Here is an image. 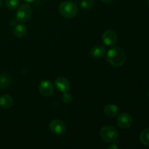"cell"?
Here are the masks:
<instances>
[{"instance_id": "cell-1", "label": "cell", "mask_w": 149, "mask_h": 149, "mask_svg": "<svg viewBox=\"0 0 149 149\" xmlns=\"http://www.w3.org/2000/svg\"><path fill=\"white\" fill-rule=\"evenodd\" d=\"M107 61L113 66L120 67L126 61V54L122 48L113 47L108 52Z\"/></svg>"}, {"instance_id": "cell-2", "label": "cell", "mask_w": 149, "mask_h": 149, "mask_svg": "<svg viewBox=\"0 0 149 149\" xmlns=\"http://www.w3.org/2000/svg\"><path fill=\"white\" fill-rule=\"evenodd\" d=\"M59 12L64 17L72 18L78 14L79 9L77 4L73 1H65L60 4Z\"/></svg>"}, {"instance_id": "cell-3", "label": "cell", "mask_w": 149, "mask_h": 149, "mask_svg": "<svg viewBox=\"0 0 149 149\" xmlns=\"http://www.w3.org/2000/svg\"><path fill=\"white\" fill-rule=\"evenodd\" d=\"M100 138L106 143H115L118 139L117 130L113 126L107 125L101 128L100 131Z\"/></svg>"}, {"instance_id": "cell-4", "label": "cell", "mask_w": 149, "mask_h": 149, "mask_svg": "<svg viewBox=\"0 0 149 149\" xmlns=\"http://www.w3.org/2000/svg\"><path fill=\"white\" fill-rule=\"evenodd\" d=\"M31 14V7L29 4H22L16 13V18L20 23H26L29 20Z\"/></svg>"}, {"instance_id": "cell-5", "label": "cell", "mask_w": 149, "mask_h": 149, "mask_svg": "<svg viewBox=\"0 0 149 149\" xmlns=\"http://www.w3.org/2000/svg\"><path fill=\"white\" fill-rule=\"evenodd\" d=\"M49 130L52 133L58 135H62L66 132V126L65 123L59 119H53L49 122Z\"/></svg>"}, {"instance_id": "cell-6", "label": "cell", "mask_w": 149, "mask_h": 149, "mask_svg": "<svg viewBox=\"0 0 149 149\" xmlns=\"http://www.w3.org/2000/svg\"><path fill=\"white\" fill-rule=\"evenodd\" d=\"M118 36L113 30H107L102 35V42L106 46L112 47L117 43Z\"/></svg>"}, {"instance_id": "cell-7", "label": "cell", "mask_w": 149, "mask_h": 149, "mask_svg": "<svg viewBox=\"0 0 149 149\" xmlns=\"http://www.w3.org/2000/svg\"><path fill=\"white\" fill-rule=\"evenodd\" d=\"M39 91L42 95L45 97L51 96L54 93V87L49 80H43L39 85Z\"/></svg>"}, {"instance_id": "cell-8", "label": "cell", "mask_w": 149, "mask_h": 149, "mask_svg": "<svg viewBox=\"0 0 149 149\" xmlns=\"http://www.w3.org/2000/svg\"><path fill=\"white\" fill-rule=\"evenodd\" d=\"M117 124L122 129H129L132 125V118L129 113H123L119 116L117 119Z\"/></svg>"}, {"instance_id": "cell-9", "label": "cell", "mask_w": 149, "mask_h": 149, "mask_svg": "<svg viewBox=\"0 0 149 149\" xmlns=\"http://www.w3.org/2000/svg\"><path fill=\"white\" fill-rule=\"evenodd\" d=\"M55 87L58 91L61 93H65L70 89V83L66 78L63 77H59L55 81Z\"/></svg>"}, {"instance_id": "cell-10", "label": "cell", "mask_w": 149, "mask_h": 149, "mask_svg": "<svg viewBox=\"0 0 149 149\" xmlns=\"http://www.w3.org/2000/svg\"><path fill=\"white\" fill-rule=\"evenodd\" d=\"M106 54V49L101 45H95L91 49L90 56L94 59H101Z\"/></svg>"}, {"instance_id": "cell-11", "label": "cell", "mask_w": 149, "mask_h": 149, "mask_svg": "<svg viewBox=\"0 0 149 149\" xmlns=\"http://www.w3.org/2000/svg\"><path fill=\"white\" fill-rule=\"evenodd\" d=\"M14 100L9 95H4L0 97V107L3 109H9L13 106Z\"/></svg>"}, {"instance_id": "cell-12", "label": "cell", "mask_w": 149, "mask_h": 149, "mask_svg": "<svg viewBox=\"0 0 149 149\" xmlns=\"http://www.w3.org/2000/svg\"><path fill=\"white\" fill-rule=\"evenodd\" d=\"M103 112L109 117H115L119 113V109L116 105L109 104L105 106L104 109H103Z\"/></svg>"}, {"instance_id": "cell-13", "label": "cell", "mask_w": 149, "mask_h": 149, "mask_svg": "<svg viewBox=\"0 0 149 149\" xmlns=\"http://www.w3.org/2000/svg\"><path fill=\"white\" fill-rule=\"evenodd\" d=\"M12 83V77L7 73L0 74V87L2 89L8 88Z\"/></svg>"}, {"instance_id": "cell-14", "label": "cell", "mask_w": 149, "mask_h": 149, "mask_svg": "<svg viewBox=\"0 0 149 149\" xmlns=\"http://www.w3.org/2000/svg\"><path fill=\"white\" fill-rule=\"evenodd\" d=\"M26 32H27V29L26 26L23 24L16 25L13 29V33L14 35L17 38H22L26 36Z\"/></svg>"}, {"instance_id": "cell-15", "label": "cell", "mask_w": 149, "mask_h": 149, "mask_svg": "<svg viewBox=\"0 0 149 149\" xmlns=\"http://www.w3.org/2000/svg\"><path fill=\"white\" fill-rule=\"evenodd\" d=\"M140 141L144 146H149V128L143 130L140 135Z\"/></svg>"}, {"instance_id": "cell-16", "label": "cell", "mask_w": 149, "mask_h": 149, "mask_svg": "<svg viewBox=\"0 0 149 149\" xmlns=\"http://www.w3.org/2000/svg\"><path fill=\"white\" fill-rule=\"evenodd\" d=\"M80 5L84 10H89L94 5V0H81Z\"/></svg>"}, {"instance_id": "cell-17", "label": "cell", "mask_w": 149, "mask_h": 149, "mask_svg": "<svg viewBox=\"0 0 149 149\" xmlns=\"http://www.w3.org/2000/svg\"><path fill=\"white\" fill-rule=\"evenodd\" d=\"M20 0H6V6L9 10H13L20 5Z\"/></svg>"}, {"instance_id": "cell-18", "label": "cell", "mask_w": 149, "mask_h": 149, "mask_svg": "<svg viewBox=\"0 0 149 149\" xmlns=\"http://www.w3.org/2000/svg\"><path fill=\"white\" fill-rule=\"evenodd\" d=\"M62 100L65 103L69 104V103H71V102H72L73 97L72 95H71V94L65 92V93H63V95L62 96Z\"/></svg>"}, {"instance_id": "cell-19", "label": "cell", "mask_w": 149, "mask_h": 149, "mask_svg": "<svg viewBox=\"0 0 149 149\" xmlns=\"http://www.w3.org/2000/svg\"><path fill=\"white\" fill-rule=\"evenodd\" d=\"M108 148L109 149H118L119 148V146H118L116 143H112L111 145H110L108 146Z\"/></svg>"}, {"instance_id": "cell-20", "label": "cell", "mask_w": 149, "mask_h": 149, "mask_svg": "<svg viewBox=\"0 0 149 149\" xmlns=\"http://www.w3.org/2000/svg\"><path fill=\"white\" fill-rule=\"evenodd\" d=\"M112 1H113V0H101L102 2L104 3V4H109V3L111 2Z\"/></svg>"}, {"instance_id": "cell-21", "label": "cell", "mask_w": 149, "mask_h": 149, "mask_svg": "<svg viewBox=\"0 0 149 149\" xmlns=\"http://www.w3.org/2000/svg\"><path fill=\"white\" fill-rule=\"evenodd\" d=\"M23 1H25L26 2H27V3H31V2H33V1H34L35 0H23Z\"/></svg>"}, {"instance_id": "cell-22", "label": "cell", "mask_w": 149, "mask_h": 149, "mask_svg": "<svg viewBox=\"0 0 149 149\" xmlns=\"http://www.w3.org/2000/svg\"><path fill=\"white\" fill-rule=\"evenodd\" d=\"M12 21H13V22H12V23H11V24L12 25H15V20H12Z\"/></svg>"}, {"instance_id": "cell-23", "label": "cell", "mask_w": 149, "mask_h": 149, "mask_svg": "<svg viewBox=\"0 0 149 149\" xmlns=\"http://www.w3.org/2000/svg\"><path fill=\"white\" fill-rule=\"evenodd\" d=\"M1 4H2V0H0V7H1Z\"/></svg>"}, {"instance_id": "cell-24", "label": "cell", "mask_w": 149, "mask_h": 149, "mask_svg": "<svg viewBox=\"0 0 149 149\" xmlns=\"http://www.w3.org/2000/svg\"><path fill=\"white\" fill-rule=\"evenodd\" d=\"M148 7H149V0H148Z\"/></svg>"}, {"instance_id": "cell-25", "label": "cell", "mask_w": 149, "mask_h": 149, "mask_svg": "<svg viewBox=\"0 0 149 149\" xmlns=\"http://www.w3.org/2000/svg\"><path fill=\"white\" fill-rule=\"evenodd\" d=\"M148 97H149V92H148Z\"/></svg>"}]
</instances>
